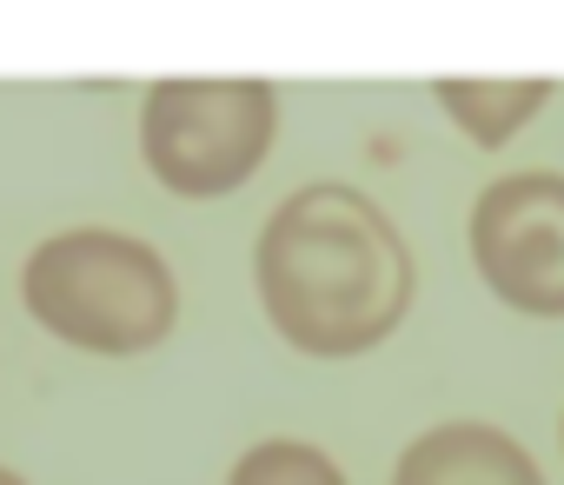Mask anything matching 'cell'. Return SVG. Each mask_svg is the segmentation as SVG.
Here are the masks:
<instances>
[{
  "label": "cell",
  "instance_id": "cell-3",
  "mask_svg": "<svg viewBox=\"0 0 564 485\" xmlns=\"http://www.w3.org/2000/svg\"><path fill=\"white\" fill-rule=\"evenodd\" d=\"M279 133V94L252 74L219 80H153L140 107V147L153 180H166L186 200H213L252 180V166L272 153Z\"/></svg>",
  "mask_w": 564,
  "mask_h": 485
},
{
  "label": "cell",
  "instance_id": "cell-6",
  "mask_svg": "<svg viewBox=\"0 0 564 485\" xmlns=\"http://www.w3.org/2000/svg\"><path fill=\"white\" fill-rule=\"evenodd\" d=\"M432 94H438V107L465 127V140L505 147V140L551 100V80H544V74H524V80H438Z\"/></svg>",
  "mask_w": 564,
  "mask_h": 485
},
{
  "label": "cell",
  "instance_id": "cell-8",
  "mask_svg": "<svg viewBox=\"0 0 564 485\" xmlns=\"http://www.w3.org/2000/svg\"><path fill=\"white\" fill-rule=\"evenodd\" d=\"M0 485H28V478H21V472H8V465H0Z\"/></svg>",
  "mask_w": 564,
  "mask_h": 485
},
{
  "label": "cell",
  "instance_id": "cell-2",
  "mask_svg": "<svg viewBox=\"0 0 564 485\" xmlns=\"http://www.w3.org/2000/svg\"><path fill=\"white\" fill-rule=\"evenodd\" d=\"M21 300L54 340L107 359L160 346L180 313V287L166 260L147 239L107 233V226H74L41 239L21 267Z\"/></svg>",
  "mask_w": 564,
  "mask_h": 485
},
{
  "label": "cell",
  "instance_id": "cell-4",
  "mask_svg": "<svg viewBox=\"0 0 564 485\" xmlns=\"http://www.w3.org/2000/svg\"><path fill=\"white\" fill-rule=\"evenodd\" d=\"M471 267L538 320H564V173H505L471 206Z\"/></svg>",
  "mask_w": 564,
  "mask_h": 485
},
{
  "label": "cell",
  "instance_id": "cell-7",
  "mask_svg": "<svg viewBox=\"0 0 564 485\" xmlns=\"http://www.w3.org/2000/svg\"><path fill=\"white\" fill-rule=\"evenodd\" d=\"M226 485H346V472L319 445H306V439H265V445L239 452Z\"/></svg>",
  "mask_w": 564,
  "mask_h": 485
},
{
  "label": "cell",
  "instance_id": "cell-1",
  "mask_svg": "<svg viewBox=\"0 0 564 485\" xmlns=\"http://www.w3.org/2000/svg\"><path fill=\"white\" fill-rule=\"evenodd\" d=\"M259 306L313 359H352L399 333L412 306L405 233L346 180H313L272 206L252 247Z\"/></svg>",
  "mask_w": 564,
  "mask_h": 485
},
{
  "label": "cell",
  "instance_id": "cell-5",
  "mask_svg": "<svg viewBox=\"0 0 564 485\" xmlns=\"http://www.w3.org/2000/svg\"><path fill=\"white\" fill-rule=\"evenodd\" d=\"M392 485H544V472L511 432L485 419H452L405 445Z\"/></svg>",
  "mask_w": 564,
  "mask_h": 485
}]
</instances>
